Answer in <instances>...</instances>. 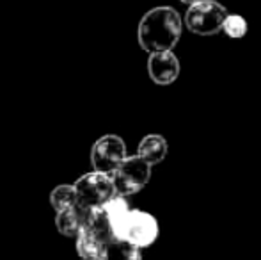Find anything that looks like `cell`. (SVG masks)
I'll list each match as a JSON object with an SVG mask.
<instances>
[{
  "label": "cell",
  "instance_id": "6da1fadb",
  "mask_svg": "<svg viewBox=\"0 0 261 260\" xmlns=\"http://www.w3.org/2000/svg\"><path fill=\"white\" fill-rule=\"evenodd\" d=\"M181 18L174 7H155L141 18L137 29L139 45L148 54L172 52L181 38Z\"/></svg>",
  "mask_w": 261,
  "mask_h": 260
},
{
  "label": "cell",
  "instance_id": "7a4b0ae2",
  "mask_svg": "<svg viewBox=\"0 0 261 260\" xmlns=\"http://www.w3.org/2000/svg\"><path fill=\"white\" fill-rule=\"evenodd\" d=\"M158 237V223L149 212L130 208L117 228L116 239L137 246L139 250L151 246Z\"/></svg>",
  "mask_w": 261,
  "mask_h": 260
},
{
  "label": "cell",
  "instance_id": "3957f363",
  "mask_svg": "<svg viewBox=\"0 0 261 260\" xmlns=\"http://www.w3.org/2000/svg\"><path fill=\"white\" fill-rule=\"evenodd\" d=\"M227 9L215 0H197L190 4L185 14V25L190 32L199 36H213L222 31Z\"/></svg>",
  "mask_w": 261,
  "mask_h": 260
},
{
  "label": "cell",
  "instance_id": "277c9868",
  "mask_svg": "<svg viewBox=\"0 0 261 260\" xmlns=\"http://www.w3.org/2000/svg\"><path fill=\"white\" fill-rule=\"evenodd\" d=\"M76 195V203L82 208H96L105 205L109 200L116 196L114 182L110 175L91 171L79 178L73 184Z\"/></svg>",
  "mask_w": 261,
  "mask_h": 260
},
{
  "label": "cell",
  "instance_id": "5b68a950",
  "mask_svg": "<svg viewBox=\"0 0 261 260\" xmlns=\"http://www.w3.org/2000/svg\"><path fill=\"white\" fill-rule=\"evenodd\" d=\"M110 177H112L116 195L126 198L146 187L151 178V166L144 162L141 157L132 155L126 157Z\"/></svg>",
  "mask_w": 261,
  "mask_h": 260
},
{
  "label": "cell",
  "instance_id": "8992f818",
  "mask_svg": "<svg viewBox=\"0 0 261 260\" xmlns=\"http://www.w3.org/2000/svg\"><path fill=\"white\" fill-rule=\"evenodd\" d=\"M126 157V145L119 135L114 134L100 137L91 150V164L94 171L105 175H112Z\"/></svg>",
  "mask_w": 261,
  "mask_h": 260
},
{
  "label": "cell",
  "instance_id": "52a82bcc",
  "mask_svg": "<svg viewBox=\"0 0 261 260\" xmlns=\"http://www.w3.org/2000/svg\"><path fill=\"white\" fill-rule=\"evenodd\" d=\"M179 61L172 52H155L148 59V73L158 86H169L179 75Z\"/></svg>",
  "mask_w": 261,
  "mask_h": 260
},
{
  "label": "cell",
  "instance_id": "ba28073f",
  "mask_svg": "<svg viewBox=\"0 0 261 260\" xmlns=\"http://www.w3.org/2000/svg\"><path fill=\"white\" fill-rule=\"evenodd\" d=\"M86 214L87 208H82L80 205H73V207L57 212L55 226H57L59 233L66 237H76L82 226L86 225Z\"/></svg>",
  "mask_w": 261,
  "mask_h": 260
},
{
  "label": "cell",
  "instance_id": "9c48e42d",
  "mask_svg": "<svg viewBox=\"0 0 261 260\" xmlns=\"http://www.w3.org/2000/svg\"><path fill=\"white\" fill-rule=\"evenodd\" d=\"M167 150H169V146H167L165 137H162V135H158V134H149V135H146L141 141V145H139L137 157H141L149 166H155V164L162 162V160L165 159Z\"/></svg>",
  "mask_w": 261,
  "mask_h": 260
},
{
  "label": "cell",
  "instance_id": "30bf717a",
  "mask_svg": "<svg viewBox=\"0 0 261 260\" xmlns=\"http://www.w3.org/2000/svg\"><path fill=\"white\" fill-rule=\"evenodd\" d=\"M98 260H142L141 250L126 241L114 239L107 243Z\"/></svg>",
  "mask_w": 261,
  "mask_h": 260
},
{
  "label": "cell",
  "instance_id": "8fae6325",
  "mask_svg": "<svg viewBox=\"0 0 261 260\" xmlns=\"http://www.w3.org/2000/svg\"><path fill=\"white\" fill-rule=\"evenodd\" d=\"M76 244V253L80 255L82 260H98L101 255L105 244L100 239L93 235L86 226H82V230L79 232V235L75 237Z\"/></svg>",
  "mask_w": 261,
  "mask_h": 260
},
{
  "label": "cell",
  "instance_id": "7c38bea8",
  "mask_svg": "<svg viewBox=\"0 0 261 260\" xmlns=\"http://www.w3.org/2000/svg\"><path fill=\"white\" fill-rule=\"evenodd\" d=\"M50 203H52V207L55 208V212H61V210H64V208L73 207V205H79L76 203V195H75L73 185H68V184L57 185L52 191V195H50Z\"/></svg>",
  "mask_w": 261,
  "mask_h": 260
},
{
  "label": "cell",
  "instance_id": "4fadbf2b",
  "mask_svg": "<svg viewBox=\"0 0 261 260\" xmlns=\"http://www.w3.org/2000/svg\"><path fill=\"white\" fill-rule=\"evenodd\" d=\"M222 31L226 32L229 38H244L245 34H247V21H245L244 16H240V14H229L227 13V16L224 18L222 21Z\"/></svg>",
  "mask_w": 261,
  "mask_h": 260
},
{
  "label": "cell",
  "instance_id": "5bb4252c",
  "mask_svg": "<svg viewBox=\"0 0 261 260\" xmlns=\"http://www.w3.org/2000/svg\"><path fill=\"white\" fill-rule=\"evenodd\" d=\"M179 2H183V4H189V6H190V4L197 2V0H179Z\"/></svg>",
  "mask_w": 261,
  "mask_h": 260
}]
</instances>
